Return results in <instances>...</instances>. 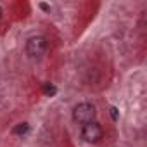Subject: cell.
I'll list each match as a JSON object with an SVG mask.
<instances>
[{
    "mask_svg": "<svg viewBox=\"0 0 147 147\" xmlns=\"http://www.w3.org/2000/svg\"><path fill=\"white\" fill-rule=\"evenodd\" d=\"M0 18H2V7H0Z\"/></svg>",
    "mask_w": 147,
    "mask_h": 147,
    "instance_id": "ba28073f",
    "label": "cell"
},
{
    "mask_svg": "<svg viewBox=\"0 0 147 147\" xmlns=\"http://www.w3.org/2000/svg\"><path fill=\"white\" fill-rule=\"evenodd\" d=\"M49 50V42L43 36H31L26 42V54L30 59H42Z\"/></svg>",
    "mask_w": 147,
    "mask_h": 147,
    "instance_id": "7a4b0ae2",
    "label": "cell"
},
{
    "mask_svg": "<svg viewBox=\"0 0 147 147\" xmlns=\"http://www.w3.org/2000/svg\"><path fill=\"white\" fill-rule=\"evenodd\" d=\"M111 114H113V118L116 119V109H114V107H111Z\"/></svg>",
    "mask_w": 147,
    "mask_h": 147,
    "instance_id": "52a82bcc",
    "label": "cell"
},
{
    "mask_svg": "<svg viewBox=\"0 0 147 147\" xmlns=\"http://www.w3.org/2000/svg\"><path fill=\"white\" fill-rule=\"evenodd\" d=\"M28 130H30L28 123H19L18 126H14L12 133H14V135H26V133H28Z\"/></svg>",
    "mask_w": 147,
    "mask_h": 147,
    "instance_id": "277c9868",
    "label": "cell"
},
{
    "mask_svg": "<svg viewBox=\"0 0 147 147\" xmlns=\"http://www.w3.org/2000/svg\"><path fill=\"white\" fill-rule=\"evenodd\" d=\"M95 116H97V111H95V107L90 102H82V104H78L75 109H73V119H75L76 123H80V125L94 123Z\"/></svg>",
    "mask_w": 147,
    "mask_h": 147,
    "instance_id": "6da1fadb",
    "label": "cell"
},
{
    "mask_svg": "<svg viewBox=\"0 0 147 147\" xmlns=\"http://www.w3.org/2000/svg\"><path fill=\"white\" fill-rule=\"evenodd\" d=\"M102 137H104V131H102V126L97 121L83 125V128H82V138L87 144H97V142H100Z\"/></svg>",
    "mask_w": 147,
    "mask_h": 147,
    "instance_id": "3957f363",
    "label": "cell"
},
{
    "mask_svg": "<svg viewBox=\"0 0 147 147\" xmlns=\"http://www.w3.org/2000/svg\"><path fill=\"white\" fill-rule=\"evenodd\" d=\"M40 7H42L43 11H50V7H49V5H45V4H40Z\"/></svg>",
    "mask_w": 147,
    "mask_h": 147,
    "instance_id": "8992f818",
    "label": "cell"
},
{
    "mask_svg": "<svg viewBox=\"0 0 147 147\" xmlns=\"http://www.w3.org/2000/svg\"><path fill=\"white\" fill-rule=\"evenodd\" d=\"M55 92H57V88H55L54 85H50V83H45V85H43V94H45V95L52 97V95H55Z\"/></svg>",
    "mask_w": 147,
    "mask_h": 147,
    "instance_id": "5b68a950",
    "label": "cell"
}]
</instances>
